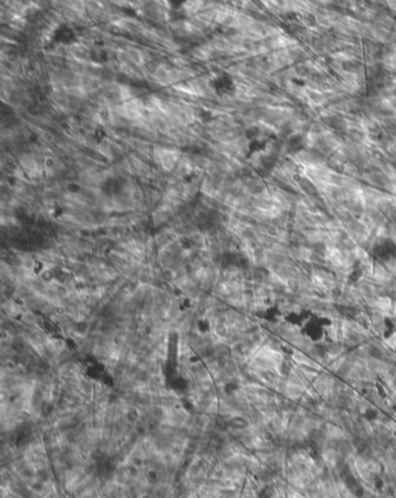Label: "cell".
I'll use <instances>...</instances> for the list:
<instances>
[{"label":"cell","instance_id":"1","mask_svg":"<svg viewBox=\"0 0 396 498\" xmlns=\"http://www.w3.org/2000/svg\"><path fill=\"white\" fill-rule=\"evenodd\" d=\"M394 305L395 300L389 296H381L377 297L376 303L370 307V312H377L385 317V318H393L394 317Z\"/></svg>","mask_w":396,"mask_h":498},{"label":"cell","instance_id":"2","mask_svg":"<svg viewBox=\"0 0 396 498\" xmlns=\"http://www.w3.org/2000/svg\"><path fill=\"white\" fill-rule=\"evenodd\" d=\"M343 319H341V320H343ZM340 321L330 322L329 325L324 326L325 337L329 341H336V342L344 343V341H345V334H344V330L343 327H341Z\"/></svg>","mask_w":396,"mask_h":498},{"label":"cell","instance_id":"3","mask_svg":"<svg viewBox=\"0 0 396 498\" xmlns=\"http://www.w3.org/2000/svg\"><path fill=\"white\" fill-rule=\"evenodd\" d=\"M370 312V311H368ZM371 315V320H372V328L371 333L373 334L374 337L380 338V339H383L385 337V333L387 331V325H386V319L385 317L380 315V313L377 312H370Z\"/></svg>","mask_w":396,"mask_h":498},{"label":"cell","instance_id":"4","mask_svg":"<svg viewBox=\"0 0 396 498\" xmlns=\"http://www.w3.org/2000/svg\"><path fill=\"white\" fill-rule=\"evenodd\" d=\"M214 85H215V91L220 95H228V93L234 92V83H232L231 78L228 76H222L220 77L219 80H214Z\"/></svg>","mask_w":396,"mask_h":498},{"label":"cell","instance_id":"5","mask_svg":"<svg viewBox=\"0 0 396 498\" xmlns=\"http://www.w3.org/2000/svg\"><path fill=\"white\" fill-rule=\"evenodd\" d=\"M326 352H328V355L330 356L331 359L340 358V356L345 355L349 349L346 348L345 345L341 342H336V341H326Z\"/></svg>","mask_w":396,"mask_h":498},{"label":"cell","instance_id":"6","mask_svg":"<svg viewBox=\"0 0 396 498\" xmlns=\"http://www.w3.org/2000/svg\"><path fill=\"white\" fill-rule=\"evenodd\" d=\"M306 391L307 389L304 388L303 385L292 384V383H289L288 388H287L286 390L285 397L291 400H294V402H300L302 398L304 397V395H306Z\"/></svg>","mask_w":396,"mask_h":498},{"label":"cell","instance_id":"7","mask_svg":"<svg viewBox=\"0 0 396 498\" xmlns=\"http://www.w3.org/2000/svg\"><path fill=\"white\" fill-rule=\"evenodd\" d=\"M315 346V342L310 339L309 337L304 336V334L301 333V336L298 338V340L295 341V343L293 345V348L298 349V351L307 353L309 349L313 348Z\"/></svg>","mask_w":396,"mask_h":498},{"label":"cell","instance_id":"8","mask_svg":"<svg viewBox=\"0 0 396 498\" xmlns=\"http://www.w3.org/2000/svg\"><path fill=\"white\" fill-rule=\"evenodd\" d=\"M353 320H355L357 324L360 326L364 331L371 332V328H372L371 315H370V312H367L366 310L361 311L360 313H358L356 318H353Z\"/></svg>","mask_w":396,"mask_h":498},{"label":"cell","instance_id":"9","mask_svg":"<svg viewBox=\"0 0 396 498\" xmlns=\"http://www.w3.org/2000/svg\"><path fill=\"white\" fill-rule=\"evenodd\" d=\"M344 294V285L337 284L329 290L328 292V300L335 305H339V301L341 299V296Z\"/></svg>","mask_w":396,"mask_h":498},{"label":"cell","instance_id":"10","mask_svg":"<svg viewBox=\"0 0 396 498\" xmlns=\"http://www.w3.org/2000/svg\"><path fill=\"white\" fill-rule=\"evenodd\" d=\"M383 343L388 349H391L393 352H396V331L393 332L391 336L387 338H383L382 339Z\"/></svg>","mask_w":396,"mask_h":498},{"label":"cell","instance_id":"11","mask_svg":"<svg viewBox=\"0 0 396 498\" xmlns=\"http://www.w3.org/2000/svg\"><path fill=\"white\" fill-rule=\"evenodd\" d=\"M302 148V139L298 137H293L291 140L288 141V150L289 152H298Z\"/></svg>","mask_w":396,"mask_h":498},{"label":"cell","instance_id":"12","mask_svg":"<svg viewBox=\"0 0 396 498\" xmlns=\"http://www.w3.org/2000/svg\"><path fill=\"white\" fill-rule=\"evenodd\" d=\"M391 320H392V324L395 327V331H396V317L395 318H391Z\"/></svg>","mask_w":396,"mask_h":498},{"label":"cell","instance_id":"13","mask_svg":"<svg viewBox=\"0 0 396 498\" xmlns=\"http://www.w3.org/2000/svg\"><path fill=\"white\" fill-rule=\"evenodd\" d=\"M396 317V301H395V305H394V317L393 318H395Z\"/></svg>","mask_w":396,"mask_h":498}]
</instances>
